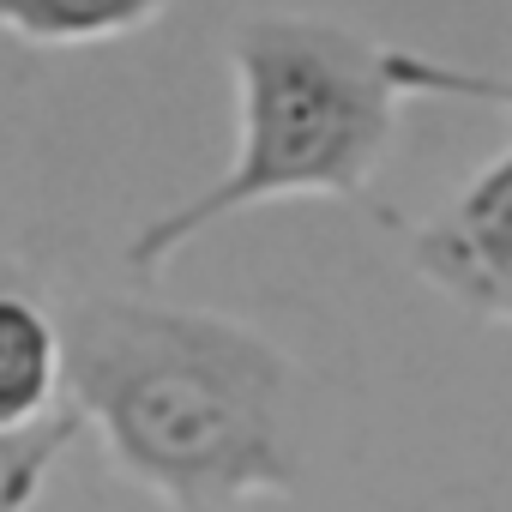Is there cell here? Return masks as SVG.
Here are the masks:
<instances>
[{"instance_id":"cell-1","label":"cell","mask_w":512,"mask_h":512,"mask_svg":"<svg viewBox=\"0 0 512 512\" xmlns=\"http://www.w3.org/2000/svg\"><path fill=\"white\" fill-rule=\"evenodd\" d=\"M241 67V163L199 205L169 211L133 247V266L169 253L235 205L272 193H356L392 139V67L332 25H253Z\"/></svg>"},{"instance_id":"cell-2","label":"cell","mask_w":512,"mask_h":512,"mask_svg":"<svg viewBox=\"0 0 512 512\" xmlns=\"http://www.w3.org/2000/svg\"><path fill=\"white\" fill-rule=\"evenodd\" d=\"M79 386L115 440L163 476H235L266 458L278 362L247 332L199 314L85 308Z\"/></svg>"},{"instance_id":"cell-3","label":"cell","mask_w":512,"mask_h":512,"mask_svg":"<svg viewBox=\"0 0 512 512\" xmlns=\"http://www.w3.org/2000/svg\"><path fill=\"white\" fill-rule=\"evenodd\" d=\"M482 85L500 91V103H512V85H500V79H482ZM428 241H440V247H428V260L458 290L512 308V163H500L488 181H476L470 199L452 211V223Z\"/></svg>"},{"instance_id":"cell-4","label":"cell","mask_w":512,"mask_h":512,"mask_svg":"<svg viewBox=\"0 0 512 512\" xmlns=\"http://www.w3.org/2000/svg\"><path fill=\"white\" fill-rule=\"evenodd\" d=\"M169 0H0V31L37 49H85L145 31Z\"/></svg>"},{"instance_id":"cell-5","label":"cell","mask_w":512,"mask_h":512,"mask_svg":"<svg viewBox=\"0 0 512 512\" xmlns=\"http://www.w3.org/2000/svg\"><path fill=\"white\" fill-rule=\"evenodd\" d=\"M55 380V332L31 302L0 296V428L43 410Z\"/></svg>"}]
</instances>
